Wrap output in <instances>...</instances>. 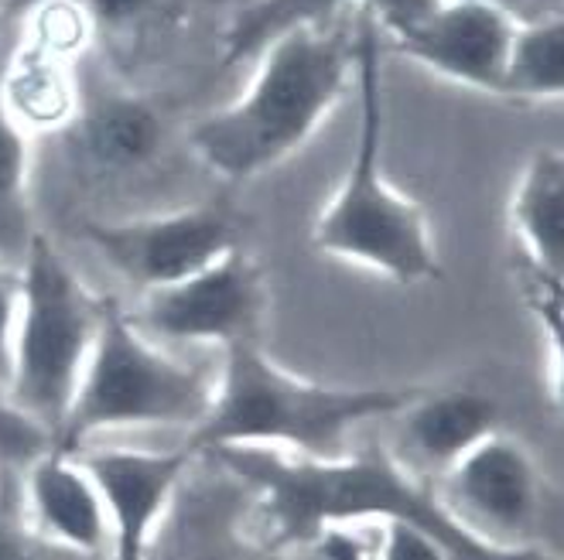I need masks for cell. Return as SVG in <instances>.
<instances>
[{"label":"cell","mask_w":564,"mask_h":560,"mask_svg":"<svg viewBox=\"0 0 564 560\" xmlns=\"http://www.w3.org/2000/svg\"><path fill=\"white\" fill-rule=\"evenodd\" d=\"M253 492V523L278 550L315 547L325 530L356 523L408 519L435 534L455 560H561L544 547L500 550L473 540L438 509L427 482L404 472L387 444L339 458H308L274 448L226 444L209 451Z\"/></svg>","instance_id":"obj_1"},{"label":"cell","mask_w":564,"mask_h":560,"mask_svg":"<svg viewBox=\"0 0 564 560\" xmlns=\"http://www.w3.org/2000/svg\"><path fill=\"white\" fill-rule=\"evenodd\" d=\"M346 21L291 28L257 58L240 100L203 117L188 147L226 182H250L305 147L349 89L356 39Z\"/></svg>","instance_id":"obj_2"},{"label":"cell","mask_w":564,"mask_h":560,"mask_svg":"<svg viewBox=\"0 0 564 560\" xmlns=\"http://www.w3.org/2000/svg\"><path fill=\"white\" fill-rule=\"evenodd\" d=\"M414 397L397 386H322L288 373L260 349V339H243L223 349L213 407L188 431V448L209 454L226 444L274 448L308 458L346 454V438L362 424L387 420Z\"/></svg>","instance_id":"obj_3"},{"label":"cell","mask_w":564,"mask_h":560,"mask_svg":"<svg viewBox=\"0 0 564 560\" xmlns=\"http://www.w3.org/2000/svg\"><path fill=\"white\" fill-rule=\"evenodd\" d=\"M356 92L359 130L349 172L312 226L315 250L367 267L390 284L438 281V250L424 209L383 175V39L370 14L356 21Z\"/></svg>","instance_id":"obj_4"},{"label":"cell","mask_w":564,"mask_h":560,"mask_svg":"<svg viewBox=\"0 0 564 560\" xmlns=\"http://www.w3.org/2000/svg\"><path fill=\"white\" fill-rule=\"evenodd\" d=\"M104 315V294L86 284L55 237L39 233L21 263V311L4 397L52 441L76 397Z\"/></svg>","instance_id":"obj_5"},{"label":"cell","mask_w":564,"mask_h":560,"mask_svg":"<svg viewBox=\"0 0 564 560\" xmlns=\"http://www.w3.org/2000/svg\"><path fill=\"white\" fill-rule=\"evenodd\" d=\"M216 380L185 366L130 325L127 311L107 298L96 345L55 435V448L79 451L96 435L123 427H192L213 407Z\"/></svg>","instance_id":"obj_6"},{"label":"cell","mask_w":564,"mask_h":560,"mask_svg":"<svg viewBox=\"0 0 564 560\" xmlns=\"http://www.w3.org/2000/svg\"><path fill=\"white\" fill-rule=\"evenodd\" d=\"M42 144H52L58 185L99 191L151 168L164 147V123L144 96L110 86L83 58L76 117Z\"/></svg>","instance_id":"obj_7"},{"label":"cell","mask_w":564,"mask_h":560,"mask_svg":"<svg viewBox=\"0 0 564 560\" xmlns=\"http://www.w3.org/2000/svg\"><path fill=\"white\" fill-rule=\"evenodd\" d=\"M438 509L479 543L500 550L541 547L544 475L523 441L492 431L431 482Z\"/></svg>","instance_id":"obj_8"},{"label":"cell","mask_w":564,"mask_h":560,"mask_svg":"<svg viewBox=\"0 0 564 560\" xmlns=\"http://www.w3.org/2000/svg\"><path fill=\"white\" fill-rule=\"evenodd\" d=\"M130 325L151 342L175 345H234L260 336L268 311V281L260 263L234 246L226 256L209 263L178 284L144 290L134 308H123Z\"/></svg>","instance_id":"obj_9"},{"label":"cell","mask_w":564,"mask_h":560,"mask_svg":"<svg viewBox=\"0 0 564 560\" xmlns=\"http://www.w3.org/2000/svg\"><path fill=\"white\" fill-rule=\"evenodd\" d=\"M79 240L138 294L178 284L237 246V226L223 209L192 206L151 216L79 222Z\"/></svg>","instance_id":"obj_10"},{"label":"cell","mask_w":564,"mask_h":560,"mask_svg":"<svg viewBox=\"0 0 564 560\" xmlns=\"http://www.w3.org/2000/svg\"><path fill=\"white\" fill-rule=\"evenodd\" d=\"M73 454L104 496L110 519V560H148L158 523L198 454L188 444L169 451L86 444Z\"/></svg>","instance_id":"obj_11"},{"label":"cell","mask_w":564,"mask_h":560,"mask_svg":"<svg viewBox=\"0 0 564 560\" xmlns=\"http://www.w3.org/2000/svg\"><path fill=\"white\" fill-rule=\"evenodd\" d=\"M513 31L517 21L489 4L438 0L421 21L390 39L397 52L421 62L424 69L469 89L500 96Z\"/></svg>","instance_id":"obj_12"},{"label":"cell","mask_w":564,"mask_h":560,"mask_svg":"<svg viewBox=\"0 0 564 560\" xmlns=\"http://www.w3.org/2000/svg\"><path fill=\"white\" fill-rule=\"evenodd\" d=\"M24 523L39 540L79 557L110 550V519L93 475L73 451L48 444L21 472Z\"/></svg>","instance_id":"obj_13"},{"label":"cell","mask_w":564,"mask_h":560,"mask_svg":"<svg viewBox=\"0 0 564 560\" xmlns=\"http://www.w3.org/2000/svg\"><path fill=\"white\" fill-rule=\"evenodd\" d=\"M387 420H393L390 454L404 472L431 485L452 461L500 431V407L476 389H414V397Z\"/></svg>","instance_id":"obj_14"},{"label":"cell","mask_w":564,"mask_h":560,"mask_svg":"<svg viewBox=\"0 0 564 560\" xmlns=\"http://www.w3.org/2000/svg\"><path fill=\"white\" fill-rule=\"evenodd\" d=\"M18 28V24H14ZM86 55L65 52L18 28L0 69V100L31 141L62 130L79 107V65Z\"/></svg>","instance_id":"obj_15"},{"label":"cell","mask_w":564,"mask_h":560,"mask_svg":"<svg viewBox=\"0 0 564 560\" xmlns=\"http://www.w3.org/2000/svg\"><path fill=\"white\" fill-rule=\"evenodd\" d=\"M435 4L438 0H247L223 35V65H240L247 58H257L284 31L328 24L346 8L370 14L387 35H401Z\"/></svg>","instance_id":"obj_16"},{"label":"cell","mask_w":564,"mask_h":560,"mask_svg":"<svg viewBox=\"0 0 564 560\" xmlns=\"http://www.w3.org/2000/svg\"><path fill=\"white\" fill-rule=\"evenodd\" d=\"M510 229L520 256L564 277V157L557 147L530 154L510 195Z\"/></svg>","instance_id":"obj_17"},{"label":"cell","mask_w":564,"mask_h":560,"mask_svg":"<svg viewBox=\"0 0 564 560\" xmlns=\"http://www.w3.org/2000/svg\"><path fill=\"white\" fill-rule=\"evenodd\" d=\"M14 24H0V69L14 42ZM35 141L11 120L0 100V271H21V263L42 233L35 212Z\"/></svg>","instance_id":"obj_18"},{"label":"cell","mask_w":564,"mask_h":560,"mask_svg":"<svg viewBox=\"0 0 564 560\" xmlns=\"http://www.w3.org/2000/svg\"><path fill=\"white\" fill-rule=\"evenodd\" d=\"M564 92V14L517 24L503 62L500 96L513 100H561Z\"/></svg>","instance_id":"obj_19"},{"label":"cell","mask_w":564,"mask_h":560,"mask_svg":"<svg viewBox=\"0 0 564 560\" xmlns=\"http://www.w3.org/2000/svg\"><path fill=\"white\" fill-rule=\"evenodd\" d=\"M517 287L523 294V305L538 318L541 336H547L551 345V373H554V393L561 380V321H564V277H554L534 263L517 256Z\"/></svg>","instance_id":"obj_20"},{"label":"cell","mask_w":564,"mask_h":560,"mask_svg":"<svg viewBox=\"0 0 564 560\" xmlns=\"http://www.w3.org/2000/svg\"><path fill=\"white\" fill-rule=\"evenodd\" d=\"M373 560H455L452 550L435 537L408 519H383Z\"/></svg>","instance_id":"obj_21"},{"label":"cell","mask_w":564,"mask_h":560,"mask_svg":"<svg viewBox=\"0 0 564 560\" xmlns=\"http://www.w3.org/2000/svg\"><path fill=\"white\" fill-rule=\"evenodd\" d=\"M76 4L89 21L93 39L123 42L151 18L158 0H76Z\"/></svg>","instance_id":"obj_22"},{"label":"cell","mask_w":564,"mask_h":560,"mask_svg":"<svg viewBox=\"0 0 564 560\" xmlns=\"http://www.w3.org/2000/svg\"><path fill=\"white\" fill-rule=\"evenodd\" d=\"M48 444L52 438L42 427L35 420H28L21 410H14L4 393H0V465L24 472L28 461H35Z\"/></svg>","instance_id":"obj_23"},{"label":"cell","mask_w":564,"mask_h":560,"mask_svg":"<svg viewBox=\"0 0 564 560\" xmlns=\"http://www.w3.org/2000/svg\"><path fill=\"white\" fill-rule=\"evenodd\" d=\"M18 311H21V271H0V393H8L11 383Z\"/></svg>","instance_id":"obj_24"},{"label":"cell","mask_w":564,"mask_h":560,"mask_svg":"<svg viewBox=\"0 0 564 560\" xmlns=\"http://www.w3.org/2000/svg\"><path fill=\"white\" fill-rule=\"evenodd\" d=\"M45 540L28 530V523L0 516V560H42Z\"/></svg>","instance_id":"obj_25"},{"label":"cell","mask_w":564,"mask_h":560,"mask_svg":"<svg viewBox=\"0 0 564 560\" xmlns=\"http://www.w3.org/2000/svg\"><path fill=\"white\" fill-rule=\"evenodd\" d=\"M466 4H489L496 11L510 14L517 24L544 21L554 14H564V0H466Z\"/></svg>","instance_id":"obj_26"},{"label":"cell","mask_w":564,"mask_h":560,"mask_svg":"<svg viewBox=\"0 0 564 560\" xmlns=\"http://www.w3.org/2000/svg\"><path fill=\"white\" fill-rule=\"evenodd\" d=\"M315 550L325 560H373V553L356 540L349 526H336V530H325L315 543Z\"/></svg>","instance_id":"obj_27"},{"label":"cell","mask_w":564,"mask_h":560,"mask_svg":"<svg viewBox=\"0 0 564 560\" xmlns=\"http://www.w3.org/2000/svg\"><path fill=\"white\" fill-rule=\"evenodd\" d=\"M45 0H4V24H21L31 11L42 8Z\"/></svg>","instance_id":"obj_28"},{"label":"cell","mask_w":564,"mask_h":560,"mask_svg":"<svg viewBox=\"0 0 564 560\" xmlns=\"http://www.w3.org/2000/svg\"><path fill=\"white\" fill-rule=\"evenodd\" d=\"M0 24H4V0H0Z\"/></svg>","instance_id":"obj_29"}]
</instances>
